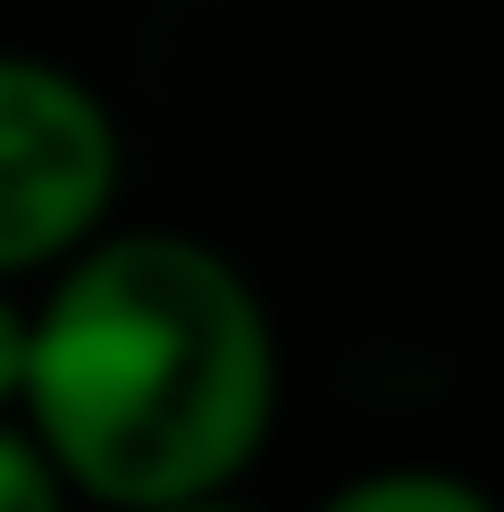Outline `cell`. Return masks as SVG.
<instances>
[{"label":"cell","mask_w":504,"mask_h":512,"mask_svg":"<svg viewBox=\"0 0 504 512\" xmlns=\"http://www.w3.org/2000/svg\"><path fill=\"white\" fill-rule=\"evenodd\" d=\"M152 512H252L244 496H194V504H152Z\"/></svg>","instance_id":"6"},{"label":"cell","mask_w":504,"mask_h":512,"mask_svg":"<svg viewBox=\"0 0 504 512\" xmlns=\"http://www.w3.org/2000/svg\"><path fill=\"white\" fill-rule=\"evenodd\" d=\"M311 512H504L471 471H446V462H378V471L336 479Z\"/></svg>","instance_id":"3"},{"label":"cell","mask_w":504,"mask_h":512,"mask_svg":"<svg viewBox=\"0 0 504 512\" xmlns=\"http://www.w3.org/2000/svg\"><path fill=\"white\" fill-rule=\"evenodd\" d=\"M126 135L93 76L0 42V286L51 277L110 227Z\"/></svg>","instance_id":"2"},{"label":"cell","mask_w":504,"mask_h":512,"mask_svg":"<svg viewBox=\"0 0 504 512\" xmlns=\"http://www.w3.org/2000/svg\"><path fill=\"white\" fill-rule=\"evenodd\" d=\"M17 395H26V294L0 286V420H17Z\"/></svg>","instance_id":"5"},{"label":"cell","mask_w":504,"mask_h":512,"mask_svg":"<svg viewBox=\"0 0 504 512\" xmlns=\"http://www.w3.org/2000/svg\"><path fill=\"white\" fill-rule=\"evenodd\" d=\"M17 429L101 512L236 496L278 429L261 286L185 227H101L26 303Z\"/></svg>","instance_id":"1"},{"label":"cell","mask_w":504,"mask_h":512,"mask_svg":"<svg viewBox=\"0 0 504 512\" xmlns=\"http://www.w3.org/2000/svg\"><path fill=\"white\" fill-rule=\"evenodd\" d=\"M76 496L59 487V471L42 462V445L17 429V420H0V512H68Z\"/></svg>","instance_id":"4"}]
</instances>
